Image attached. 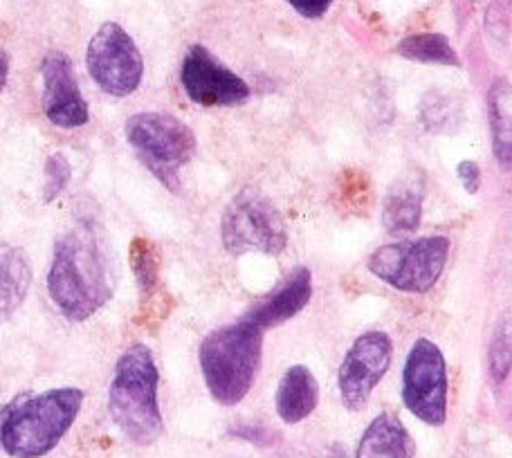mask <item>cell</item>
Here are the masks:
<instances>
[{
  "mask_svg": "<svg viewBox=\"0 0 512 458\" xmlns=\"http://www.w3.org/2000/svg\"><path fill=\"white\" fill-rule=\"evenodd\" d=\"M396 52L400 57H405L409 61H418V63H438V66H452L459 68V54L452 48L450 39L445 34H414L407 36L398 43Z\"/></svg>",
  "mask_w": 512,
  "mask_h": 458,
  "instance_id": "d6986e66",
  "label": "cell"
},
{
  "mask_svg": "<svg viewBox=\"0 0 512 458\" xmlns=\"http://www.w3.org/2000/svg\"><path fill=\"white\" fill-rule=\"evenodd\" d=\"M447 364L432 340L420 337L402 371V402L425 425L441 427L447 418Z\"/></svg>",
  "mask_w": 512,
  "mask_h": 458,
  "instance_id": "ba28073f",
  "label": "cell"
},
{
  "mask_svg": "<svg viewBox=\"0 0 512 458\" xmlns=\"http://www.w3.org/2000/svg\"><path fill=\"white\" fill-rule=\"evenodd\" d=\"M416 443L396 414H380L362 434L355 458H414Z\"/></svg>",
  "mask_w": 512,
  "mask_h": 458,
  "instance_id": "5bb4252c",
  "label": "cell"
},
{
  "mask_svg": "<svg viewBox=\"0 0 512 458\" xmlns=\"http://www.w3.org/2000/svg\"><path fill=\"white\" fill-rule=\"evenodd\" d=\"M223 245L230 254L261 252L277 256L288 245L286 223L268 198L252 189L241 191L227 205L221 223Z\"/></svg>",
  "mask_w": 512,
  "mask_h": 458,
  "instance_id": "52a82bcc",
  "label": "cell"
},
{
  "mask_svg": "<svg viewBox=\"0 0 512 458\" xmlns=\"http://www.w3.org/2000/svg\"><path fill=\"white\" fill-rule=\"evenodd\" d=\"M86 66L95 84L113 97L133 95L142 84L144 59L122 25L104 23L86 50Z\"/></svg>",
  "mask_w": 512,
  "mask_h": 458,
  "instance_id": "9c48e42d",
  "label": "cell"
},
{
  "mask_svg": "<svg viewBox=\"0 0 512 458\" xmlns=\"http://www.w3.org/2000/svg\"><path fill=\"white\" fill-rule=\"evenodd\" d=\"M310 297H313V277H310V270L301 265L292 270L268 297L256 301L243 319L265 331V328H274L299 315L308 306Z\"/></svg>",
  "mask_w": 512,
  "mask_h": 458,
  "instance_id": "4fadbf2b",
  "label": "cell"
},
{
  "mask_svg": "<svg viewBox=\"0 0 512 458\" xmlns=\"http://www.w3.org/2000/svg\"><path fill=\"white\" fill-rule=\"evenodd\" d=\"M263 331L236 322L209 333L200 344V369L212 398L223 407H234L252 391L261 369Z\"/></svg>",
  "mask_w": 512,
  "mask_h": 458,
  "instance_id": "277c9868",
  "label": "cell"
},
{
  "mask_svg": "<svg viewBox=\"0 0 512 458\" xmlns=\"http://www.w3.org/2000/svg\"><path fill=\"white\" fill-rule=\"evenodd\" d=\"M288 3L301 16L322 18L328 12V7L333 5V0H288Z\"/></svg>",
  "mask_w": 512,
  "mask_h": 458,
  "instance_id": "cb8c5ba5",
  "label": "cell"
},
{
  "mask_svg": "<svg viewBox=\"0 0 512 458\" xmlns=\"http://www.w3.org/2000/svg\"><path fill=\"white\" fill-rule=\"evenodd\" d=\"M52 304L70 322H86L113 297L104 245L90 225H79L54 243L48 272Z\"/></svg>",
  "mask_w": 512,
  "mask_h": 458,
  "instance_id": "6da1fadb",
  "label": "cell"
},
{
  "mask_svg": "<svg viewBox=\"0 0 512 458\" xmlns=\"http://www.w3.org/2000/svg\"><path fill=\"white\" fill-rule=\"evenodd\" d=\"M84 405V391L63 387L23 393L0 411V447L12 458L50 454L70 432Z\"/></svg>",
  "mask_w": 512,
  "mask_h": 458,
  "instance_id": "7a4b0ae2",
  "label": "cell"
},
{
  "mask_svg": "<svg viewBox=\"0 0 512 458\" xmlns=\"http://www.w3.org/2000/svg\"><path fill=\"white\" fill-rule=\"evenodd\" d=\"M488 117L492 131V149L499 167L510 171V155H512V140H510V86L506 79H497L488 93Z\"/></svg>",
  "mask_w": 512,
  "mask_h": 458,
  "instance_id": "ac0fdd59",
  "label": "cell"
},
{
  "mask_svg": "<svg viewBox=\"0 0 512 458\" xmlns=\"http://www.w3.org/2000/svg\"><path fill=\"white\" fill-rule=\"evenodd\" d=\"M7 75H9V61H7V54L0 50V93H3V90H5Z\"/></svg>",
  "mask_w": 512,
  "mask_h": 458,
  "instance_id": "d4e9b609",
  "label": "cell"
},
{
  "mask_svg": "<svg viewBox=\"0 0 512 458\" xmlns=\"http://www.w3.org/2000/svg\"><path fill=\"white\" fill-rule=\"evenodd\" d=\"M128 261H131V270L135 274L137 290H140V299L149 301L155 297L160 288V250L158 245L144 236H135L128 250Z\"/></svg>",
  "mask_w": 512,
  "mask_h": 458,
  "instance_id": "ffe728a7",
  "label": "cell"
},
{
  "mask_svg": "<svg viewBox=\"0 0 512 458\" xmlns=\"http://www.w3.org/2000/svg\"><path fill=\"white\" fill-rule=\"evenodd\" d=\"M423 187L400 182L393 187L382 207V223L389 232H414L423 218Z\"/></svg>",
  "mask_w": 512,
  "mask_h": 458,
  "instance_id": "e0dca14e",
  "label": "cell"
},
{
  "mask_svg": "<svg viewBox=\"0 0 512 458\" xmlns=\"http://www.w3.org/2000/svg\"><path fill=\"white\" fill-rule=\"evenodd\" d=\"M391 353V337L382 331L364 333L349 348L337 373V387L346 409L362 411L367 407L373 389L389 371Z\"/></svg>",
  "mask_w": 512,
  "mask_h": 458,
  "instance_id": "30bf717a",
  "label": "cell"
},
{
  "mask_svg": "<svg viewBox=\"0 0 512 458\" xmlns=\"http://www.w3.org/2000/svg\"><path fill=\"white\" fill-rule=\"evenodd\" d=\"M319 405V387L315 375L306 366H290L277 389V414L286 425L306 420Z\"/></svg>",
  "mask_w": 512,
  "mask_h": 458,
  "instance_id": "9a60e30c",
  "label": "cell"
},
{
  "mask_svg": "<svg viewBox=\"0 0 512 458\" xmlns=\"http://www.w3.org/2000/svg\"><path fill=\"white\" fill-rule=\"evenodd\" d=\"M456 173H459V180H461L463 189L468 191V194H472V196L477 194L479 187H481V169H479V164L472 162V160H465V162L459 164V167H456Z\"/></svg>",
  "mask_w": 512,
  "mask_h": 458,
  "instance_id": "603a6c76",
  "label": "cell"
},
{
  "mask_svg": "<svg viewBox=\"0 0 512 458\" xmlns=\"http://www.w3.org/2000/svg\"><path fill=\"white\" fill-rule=\"evenodd\" d=\"M126 140L155 178L171 191L178 173L196 153V135L178 117L167 113H137L124 126Z\"/></svg>",
  "mask_w": 512,
  "mask_h": 458,
  "instance_id": "5b68a950",
  "label": "cell"
},
{
  "mask_svg": "<svg viewBox=\"0 0 512 458\" xmlns=\"http://www.w3.org/2000/svg\"><path fill=\"white\" fill-rule=\"evenodd\" d=\"M450 256L445 236H425L416 241L382 245L371 254L369 272L402 292H427L441 279Z\"/></svg>",
  "mask_w": 512,
  "mask_h": 458,
  "instance_id": "8992f818",
  "label": "cell"
},
{
  "mask_svg": "<svg viewBox=\"0 0 512 458\" xmlns=\"http://www.w3.org/2000/svg\"><path fill=\"white\" fill-rule=\"evenodd\" d=\"M180 84L191 102L205 108L239 106L250 97V86L232 70H227L203 45H194L185 54Z\"/></svg>",
  "mask_w": 512,
  "mask_h": 458,
  "instance_id": "8fae6325",
  "label": "cell"
},
{
  "mask_svg": "<svg viewBox=\"0 0 512 458\" xmlns=\"http://www.w3.org/2000/svg\"><path fill=\"white\" fill-rule=\"evenodd\" d=\"M32 286V265L21 247L0 243V324L7 322Z\"/></svg>",
  "mask_w": 512,
  "mask_h": 458,
  "instance_id": "2e32d148",
  "label": "cell"
},
{
  "mask_svg": "<svg viewBox=\"0 0 512 458\" xmlns=\"http://www.w3.org/2000/svg\"><path fill=\"white\" fill-rule=\"evenodd\" d=\"M490 373L495 382H504L510 373V335L499 333L490 351Z\"/></svg>",
  "mask_w": 512,
  "mask_h": 458,
  "instance_id": "7402d4cb",
  "label": "cell"
},
{
  "mask_svg": "<svg viewBox=\"0 0 512 458\" xmlns=\"http://www.w3.org/2000/svg\"><path fill=\"white\" fill-rule=\"evenodd\" d=\"M43 113L59 128H81L88 124L90 111L68 54L48 52L41 63Z\"/></svg>",
  "mask_w": 512,
  "mask_h": 458,
  "instance_id": "7c38bea8",
  "label": "cell"
},
{
  "mask_svg": "<svg viewBox=\"0 0 512 458\" xmlns=\"http://www.w3.org/2000/svg\"><path fill=\"white\" fill-rule=\"evenodd\" d=\"M158 384L160 373L149 346H128L115 366L108 411L117 429L135 445H153L164 432Z\"/></svg>",
  "mask_w": 512,
  "mask_h": 458,
  "instance_id": "3957f363",
  "label": "cell"
},
{
  "mask_svg": "<svg viewBox=\"0 0 512 458\" xmlns=\"http://www.w3.org/2000/svg\"><path fill=\"white\" fill-rule=\"evenodd\" d=\"M70 178H72V167H70L66 155L52 153L50 158L45 160V169H43V200L45 203L57 200L70 185Z\"/></svg>",
  "mask_w": 512,
  "mask_h": 458,
  "instance_id": "44dd1931",
  "label": "cell"
}]
</instances>
